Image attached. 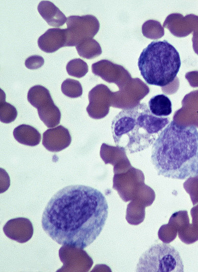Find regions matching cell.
Returning <instances> with one entry per match:
<instances>
[{"label": "cell", "mask_w": 198, "mask_h": 272, "mask_svg": "<svg viewBox=\"0 0 198 272\" xmlns=\"http://www.w3.org/2000/svg\"><path fill=\"white\" fill-rule=\"evenodd\" d=\"M108 212L107 202L100 191L85 185L68 186L48 202L42 226L58 244L84 249L99 236Z\"/></svg>", "instance_id": "obj_1"}, {"label": "cell", "mask_w": 198, "mask_h": 272, "mask_svg": "<svg viewBox=\"0 0 198 272\" xmlns=\"http://www.w3.org/2000/svg\"><path fill=\"white\" fill-rule=\"evenodd\" d=\"M151 161L158 175L183 180L198 177V131L170 122L151 148Z\"/></svg>", "instance_id": "obj_2"}, {"label": "cell", "mask_w": 198, "mask_h": 272, "mask_svg": "<svg viewBox=\"0 0 198 272\" xmlns=\"http://www.w3.org/2000/svg\"><path fill=\"white\" fill-rule=\"evenodd\" d=\"M169 123V118L157 117L146 103H138L124 109L114 118L111 132L117 147L134 153L152 145Z\"/></svg>", "instance_id": "obj_3"}, {"label": "cell", "mask_w": 198, "mask_h": 272, "mask_svg": "<svg viewBox=\"0 0 198 272\" xmlns=\"http://www.w3.org/2000/svg\"><path fill=\"white\" fill-rule=\"evenodd\" d=\"M181 64L178 52L166 40L151 42L144 49L138 62L141 74L146 82L161 87L174 81Z\"/></svg>", "instance_id": "obj_4"}, {"label": "cell", "mask_w": 198, "mask_h": 272, "mask_svg": "<svg viewBox=\"0 0 198 272\" xmlns=\"http://www.w3.org/2000/svg\"><path fill=\"white\" fill-rule=\"evenodd\" d=\"M136 272H182L184 265L179 253L169 244H154L142 254Z\"/></svg>", "instance_id": "obj_5"}, {"label": "cell", "mask_w": 198, "mask_h": 272, "mask_svg": "<svg viewBox=\"0 0 198 272\" xmlns=\"http://www.w3.org/2000/svg\"><path fill=\"white\" fill-rule=\"evenodd\" d=\"M66 25L65 46H76L83 40L92 39L99 29L98 19L91 14L69 16Z\"/></svg>", "instance_id": "obj_6"}, {"label": "cell", "mask_w": 198, "mask_h": 272, "mask_svg": "<svg viewBox=\"0 0 198 272\" xmlns=\"http://www.w3.org/2000/svg\"><path fill=\"white\" fill-rule=\"evenodd\" d=\"M63 266L57 272H89L93 265L92 258L83 249L62 245L58 252Z\"/></svg>", "instance_id": "obj_7"}, {"label": "cell", "mask_w": 198, "mask_h": 272, "mask_svg": "<svg viewBox=\"0 0 198 272\" xmlns=\"http://www.w3.org/2000/svg\"><path fill=\"white\" fill-rule=\"evenodd\" d=\"M109 92L108 88L102 84L97 85L90 91L89 104L86 108L90 117L99 119L106 115L109 110L106 100Z\"/></svg>", "instance_id": "obj_8"}, {"label": "cell", "mask_w": 198, "mask_h": 272, "mask_svg": "<svg viewBox=\"0 0 198 272\" xmlns=\"http://www.w3.org/2000/svg\"><path fill=\"white\" fill-rule=\"evenodd\" d=\"M3 231L9 239L20 243H24L32 238L34 229L29 219L17 217L7 221L3 227Z\"/></svg>", "instance_id": "obj_9"}, {"label": "cell", "mask_w": 198, "mask_h": 272, "mask_svg": "<svg viewBox=\"0 0 198 272\" xmlns=\"http://www.w3.org/2000/svg\"><path fill=\"white\" fill-rule=\"evenodd\" d=\"M71 136L69 131L60 125L46 130L43 135L42 144L49 151L59 152L70 144Z\"/></svg>", "instance_id": "obj_10"}, {"label": "cell", "mask_w": 198, "mask_h": 272, "mask_svg": "<svg viewBox=\"0 0 198 272\" xmlns=\"http://www.w3.org/2000/svg\"><path fill=\"white\" fill-rule=\"evenodd\" d=\"M66 43V29L50 28L38 40L40 49L48 53H53L65 47Z\"/></svg>", "instance_id": "obj_11"}, {"label": "cell", "mask_w": 198, "mask_h": 272, "mask_svg": "<svg viewBox=\"0 0 198 272\" xmlns=\"http://www.w3.org/2000/svg\"><path fill=\"white\" fill-rule=\"evenodd\" d=\"M92 70L94 74L108 82H115L118 76L127 71L122 66L107 60H101L93 64Z\"/></svg>", "instance_id": "obj_12"}, {"label": "cell", "mask_w": 198, "mask_h": 272, "mask_svg": "<svg viewBox=\"0 0 198 272\" xmlns=\"http://www.w3.org/2000/svg\"><path fill=\"white\" fill-rule=\"evenodd\" d=\"M38 12L49 25L53 27L62 26L67 21L64 13L52 2L42 0L38 4Z\"/></svg>", "instance_id": "obj_13"}, {"label": "cell", "mask_w": 198, "mask_h": 272, "mask_svg": "<svg viewBox=\"0 0 198 272\" xmlns=\"http://www.w3.org/2000/svg\"><path fill=\"white\" fill-rule=\"evenodd\" d=\"M13 135L18 142L31 146L39 144L41 139L39 132L33 127L26 124L16 127L13 130Z\"/></svg>", "instance_id": "obj_14"}, {"label": "cell", "mask_w": 198, "mask_h": 272, "mask_svg": "<svg viewBox=\"0 0 198 272\" xmlns=\"http://www.w3.org/2000/svg\"><path fill=\"white\" fill-rule=\"evenodd\" d=\"M37 110L40 119L48 128H52L59 124L61 113L53 100L39 107Z\"/></svg>", "instance_id": "obj_15"}, {"label": "cell", "mask_w": 198, "mask_h": 272, "mask_svg": "<svg viewBox=\"0 0 198 272\" xmlns=\"http://www.w3.org/2000/svg\"><path fill=\"white\" fill-rule=\"evenodd\" d=\"M150 112L159 117H167L172 111V103L164 94H158L151 97L148 104Z\"/></svg>", "instance_id": "obj_16"}, {"label": "cell", "mask_w": 198, "mask_h": 272, "mask_svg": "<svg viewBox=\"0 0 198 272\" xmlns=\"http://www.w3.org/2000/svg\"><path fill=\"white\" fill-rule=\"evenodd\" d=\"M27 99L37 109L52 100L49 90L41 85H36L30 88L27 94Z\"/></svg>", "instance_id": "obj_17"}, {"label": "cell", "mask_w": 198, "mask_h": 272, "mask_svg": "<svg viewBox=\"0 0 198 272\" xmlns=\"http://www.w3.org/2000/svg\"><path fill=\"white\" fill-rule=\"evenodd\" d=\"M76 49L80 57L87 59H94L102 53L99 44L93 38L82 41L76 46Z\"/></svg>", "instance_id": "obj_18"}, {"label": "cell", "mask_w": 198, "mask_h": 272, "mask_svg": "<svg viewBox=\"0 0 198 272\" xmlns=\"http://www.w3.org/2000/svg\"><path fill=\"white\" fill-rule=\"evenodd\" d=\"M66 69L69 75L77 78L84 76L89 70L87 64L79 58L70 60L66 65Z\"/></svg>", "instance_id": "obj_19"}, {"label": "cell", "mask_w": 198, "mask_h": 272, "mask_svg": "<svg viewBox=\"0 0 198 272\" xmlns=\"http://www.w3.org/2000/svg\"><path fill=\"white\" fill-rule=\"evenodd\" d=\"M62 92L70 98H77L82 95L83 89L79 81L71 78H67L61 84Z\"/></svg>", "instance_id": "obj_20"}, {"label": "cell", "mask_w": 198, "mask_h": 272, "mask_svg": "<svg viewBox=\"0 0 198 272\" xmlns=\"http://www.w3.org/2000/svg\"><path fill=\"white\" fill-rule=\"evenodd\" d=\"M17 116V111L15 107L5 101L0 102V120L8 124L14 121Z\"/></svg>", "instance_id": "obj_21"}, {"label": "cell", "mask_w": 198, "mask_h": 272, "mask_svg": "<svg viewBox=\"0 0 198 272\" xmlns=\"http://www.w3.org/2000/svg\"><path fill=\"white\" fill-rule=\"evenodd\" d=\"M44 58L39 55H33L27 58L25 61V65L30 69H38L44 64Z\"/></svg>", "instance_id": "obj_22"}, {"label": "cell", "mask_w": 198, "mask_h": 272, "mask_svg": "<svg viewBox=\"0 0 198 272\" xmlns=\"http://www.w3.org/2000/svg\"><path fill=\"white\" fill-rule=\"evenodd\" d=\"M192 224H190L192 233L196 241L198 240V204L191 210Z\"/></svg>", "instance_id": "obj_23"}, {"label": "cell", "mask_w": 198, "mask_h": 272, "mask_svg": "<svg viewBox=\"0 0 198 272\" xmlns=\"http://www.w3.org/2000/svg\"><path fill=\"white\" fill-rule=\"evenodd\" d=\"M188 179L193 182V184L189 189L186 190L187 192L190 194L193 204L195 205L198 204V177H191Z\"/></svg>", "instance_id": "obj_24"}, {"label": "cell", "mask_w": 198, "mask_h": 272, "mask_svg": "<svg viewBox=\"0 0 198 272\" xmlns=\"http://www.w3.org/2000/svg\"><path fill=\"white\" fill-rule=\"evenodd\" d=\"M194 32L192 38L193 47L195 52L198 55V16L193 14Z\"/></svg>", "instance_id": "obj_25"}, {"label": "cell", "mask_w": 198, "mask_h": 272, "mask_svg": "<svg viewBox=\"0 0 198 272\" xmlns=\"http://www.w3.org/2000/svg\"><path fill=\"white\" fill-rule=\"evenodd\" d=\"M186 78H190L192 81H196L198 83V71L189 72L186 74Z\"/></svg>", "instance_id": "obj_26"}]
</instances>
